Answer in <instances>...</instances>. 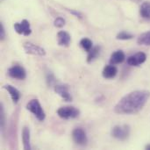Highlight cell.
I'll return each instance as SVG.
<instances>
[{
    "mask_svg": "<svg viewBox=\"0 0 150 150\" xmlns=\"http://www.w3.org/2000/svg\"><path fill=\"white\" fill-rule=\"evenodd\" d=\"M149 98L150 91L147 90L132 91L117 103L114 112L118 114H135L143 109Z\"/></svg>",
    "mask_w": 150,
    "mask_h": 150,
    "instance_id": "1",
    "label": "cell"
},
{
    "mask_svg": "<svg viewBox=\"0 0 150 150\" xmlns=\"http://www.w3.org/2000/svg\"><path fill=\"white\" fill-rule=\"evenodd\" d=\"M26 110L32 112L40 121H43L46 119V114L41 107V105L38 99H31L26 104Z\"/></svg>",
    "mask_w": 150,
    "mask_h": 150,
    "instance_id": "2",
    "label": "cell"
},
{
    "mask_svg": "<svg viewBox=\"0 0 150 150\" xmlns=\"http://www.w3.org/2000/svg\"><path fill=\"white\" fill-rule=\"evenodd\" d=\"M57 114L60 118L63 120L76 119L80 115V111L74 106L66 105L62 106L57 110Z\"/></svg>",
    "mask_w": 150,
    "mask_h": 150,
    "instance_id": "3",
    "label": "cell"
},
{
    "mask_svg": "<svg viewBox=\"0 0 150 150\" xmlns=\"http://www.w3.org/2000/svg\"><path fill=\"white\" fill-rule=\"evenodd\" d=\"M130 135V127L127 125L115 126L112 130V136L119 141H126Z\"/></svg>",
    "mask_w": 150,
    "mask_h": 150,
    "instance_id": "4",
    "label": "cell"
},
{
    "mask_svg": "<svg viewBox=\"0 0 150 150\" xmlns=\"http://www.w3.org/2000/svg\"><path fill=\"white\" fill-rule=\"evenodd\" d=\"M23 48L25 52L28 54L37 55V56H44L46 54V51L40 46H37L31 42H25L23 45Z\"/></svg>",
    "mask_w": 150,
    "mask_h": 150,
    "instance_id": "5",
    "label": "cell"
},
{
    "mask_svg": "<svg viewBox=\"0 0 150 150\" xmlns=\"http://www.w3.org/2000/svg\"><path fill=\"white\" fill-rule=\"evenodd\" d=\"M72 138H73V141L77 145H80V146H85L87 144V142H88L86 133L81 127H77V128H75L73 130Z\"/></svg>",
    "mask_w": 150,
    "mask_h": 150,
    "instance_id": "6",
    "label": "cell"
},
{
    "mask_svg": "<svg viewBox=\"0 0 150 150\" xmlns=\"http://www.w3.org/2000/svg\"><path fill=\"white\" fill-rule=\"evenodd\" d=\"M8 75L14 78V79H18V80H24L26 77V72L25 69L18 65H14L12 67H11L8 69Z\"/></svg>",
    "mask_w": 150,
    "mask_h": 150,
    "instance_id": "7",
    "label": "cell"
},
{
    "mask_svg": "<svg viewBox=\"0 0 150 150\" xmlns=\"http://www.w3.org/2000/svg\"><path fill=\"white\" fill-rule=\"evenodd\" d=\"M146 60H147L146 54L143 52H139V53H136L133 55H130L127 58V62L130 66L137 67V66H140L141 64L144 63L146 62Z\"/></svg>",
    "mask_w": 150,
    "mask_h": 150,
    "instance_id": "8",
    "label": "cell"
},
{
    "mask_svg": "<svg viewBox=\"0 0 150 150\" xmlns=\"http://www.w3.org/2000/svg\"><path fill=\"white\" fill-rule=\"evenodd\" d=\"M14 29L18 34H22L25 36H28L32 33L30 23L26 19H23L19 23H15L14 24Z\"/></svg>",
    "mask_w": 150,
    "mask_h": 150,
    "instance_id": "9",
    "label": "cell"
},
{
    "mask_svg": "<svg viewBox=\"0 0 150 150\" xmlns=\"http://www.w3.org/2000/svg\"><path fill=\"white\" fill-rule=\"evenodd\" d=\"M54 91L60 95L65 101H72V97L69 91V86L66 84H56L54 85Z\"/></svg>",
    "mask_w": 150,
    "mask_h": 150,
    "instance_id": "10",
    "label": "cell"
},
{
    "mask_svg": "<svg viewBox=\"0 0 150 150\" xmlns=\"http://www.w3.org/2000/svg\"><path fill=\"white\" fill-rule=\"evenodd\" d=\"M71 41V37L69 33L65 31H60L57 33V42L61 47H69Z\"/></svg>",
    "mask_w": 150,
    "mask_h": 150,
    "instance_id": "11",
    "label": "cell"
},
{
    "mask_svg": "<svg viewBox=\"0 0 150 150\" xmlns=\"http://www.w3.org/2000/svg\"><path fill=\"white\" fill-rule=\"evenodd\" d=\"M125 58H126L125 53L122 50H117L112 54L111 58H110V63L112 65H116V64L121 63V62H123Z\"/></svg>",
    "mask_w": 150,
    "mask_h": 150,
    "instance_id": "12",
    "label": "cell"
},
{
    "mask_svg": "<svg viewBox=\"0 0 150 150\" xmlns=\"http://www.w3.org/2000/svg\"><path fill=\"white\" fill-rule=\"evenodd\" d=\"M118 73V69L117 68L114 66V65H107L103 69V72H102V75L106 79H112L113 77L116 76Z\"/></svg>",
    "mask_w": 150,
    "mask_h": 150,
    "instance_id": "13",
    "label": "cell"
},
{
    "mask_svg": "<svg viewBox=\"0 0 150 150\" xmlns=\"http://www.w3.org/2000/svg\"><path fill=\"white\" fill-rule=\"evenodd\" d=\"M3 88L8 91V93H9V94L11 95V97L12 101H13L15 104H17L19 98H20V92L18 91V90H17L15 87H13V86H11V85H9V84H6V85L3 86Z\"/></svg>",
    "mask_w": 150,
    "mask_h": 150,
    "instance_id": "14",
    "label": "cell"
},
{
    "mask_svg": "<svg viewBox=\"0 0 150 150\" xmlns=\"http://www.w3.org/2000/svg\"><path fill=\"white\" fill-rule=\"evenodd\" d=\"M22 142L24 149H32L30 142V129L27 127H25L22 130Z\"/></svg>",
    "mask_w": 150,
    "mask_h": 150,
    "instance_id": "15",
    "label": "cell"
},
{
    "mask_svg": "<svg viewBox=\"0 0 150 150\" xmlns=\"http://www.w3.org/2000/svg\"><path fill=\"white\" fill-rule=\"evenodd\" d=\"M141 16L144 18L150 19V2H144L140 8Z\"/></svg>",
    "mask_w": 150,
    "mask_h": 150,
    "instance_id": "16",
    "label": "cell"
},
{
    "mask_svg": "<svg viewBox=\"0 0 150 150\" xmlns=\"http://www.w3.org/2000/svg\"><path fill=\"white\" fill-rule=\"evenodd\" d=\"M100 53V47L98 46H96L94 47H92L89 52H88V56H87V62H91L92 61H94L99 54Z\"/></svg>",
    "mask_w": 150,
    "mask_h": 150,
    "instance_id": "17",
    "label": "cell"
},
{
    "mask_svg": "<svg viewBox=\"0 0 150 150\" xmlns=\"http://www.w3.org/2000/svg\"><path fill=\"white\" fill-rule=\"evenodd\" d=\"M138 44L143 45V46H150V31L143 33L141 34L137 40Z\"/></svg>",
    "mask_w": 150,
    "mask_h": 150,
    "instance_id": "18",
    "label": "cell"
},
{
    "mask_svg": "<svg viewBox=\"0 0 150 150\" xmlns=\"http://www.w3.org/2000/svg\"><path fill=\"white\" fill-rule=\"evenodd\" d=\"M80 45H81V47L85 50V51H87V52H89L93 47H92V41L90 40V39H88V38H83V39H82L81 40V41H80Z\"/></svg>",
    "mask_w": 150,
    "mask_h": 150,
    "instance_id": "19",
    "label": "cell"
},
{
    "mask_svg": "<svg viewBox=\"0 0 150 150\" xmlns=\"http://www.w3.org/2000/svg\"><path fill=\"white\" fill-rule=\"evenodd\" d=\"M133 38H134V35H132L127 32H121V33H118L116 36V39L120 40H131Z\"/></svg>",
    "mask_w": 150,
    "mask_h": 150,
    "instance_id": "20",
    "label": "cell"
},
{
    "mask_svg": "<svg viewBox=\"0 0 150 150\" xmlns=\"http://www.w3.org/2000/svg\"><path fill=\"white\" fill-rule=\"evenodd\" d=\"M54 26L57 27V28H62V27H63L64 25H65V20H64V18H62V17H58V18H55V20H54Z\"/></svg>",
    "mask_w": 150,
    "mask_h": 150,
    "instance_id": "21",
    "label": "cell"
},
{
    "mask_svg": "<svg viewBox=\"0 0 150 150\" xmlns=\"http://www.w3.org/2000/svg\"><path fill=\"white\" fill-rule=\"evenodd\" d=\"M0 111H1V127H2V129H4L5 123H6V120H5V113H4V106H3V105H2V104H1Z\"/></svg>",
    "mask_w": 150,
    "mask_h": 150,
    "instance_id": "22",
    "label": "cell"
},
{
    "mask_svg": "<svg viewBox=\"0 0 150 150\" xmlns=\"http://www.w3.org/2000/svg\"><path fill=\"white\" fill-rule=\"evenodd\" d=\"M47 84L50 86V85H53L54 83H55V77L54 76L53 74H48L47 76Z\"/></svg>",
    "mask_w": 150,
    "mask_h": 150,
    "instance_id": "23",
    "label": "cell"
},
{
    "mask_svg": "<svg viewBox=\"0 0 150 150\" xmlns=\"http://www.w3.org/2000/svg\"><path fill=\"white\" fill-rule=\"evenodd\" d=\"M4 37H5V30L4 28L3 24H0V39L4 40Z\"/></svg>",
    "mask_w": 150,
    "mask_h": 150,
    "instance_id": "24",
    "label": "cell"
},
{
    "mask_svg": "<svg viewBox=\"0 0 150 150\" xmlns=\"http://www.w3.org/2000/svg\"><path fill=\"white\" fill-rule=\"evenodd\" d=\"M71 13H73L74 15H76V17H79V18H81L82 17V14L80 13V12H78V11H69Z\"/></svg>",
    "mask_w": 150,
    "mask_h": 150,
    "instance_id": "25",
    "label": "cell"
},
{
    "mask_svg": "<svg viewBox=\"0 0 150 150\" xmlns=\"http://www.w3.org/2000/svg\"><path fill=\"white\" fill-rule=\"evenodd\" d=\"M146 149L150 150V144L149 145H148V146H146Z\"/></svg>",
    "mask_w": 150,
    "mask_h": 150,
    "instance_id": "26",
    "label": "cell"
}]
</instances>
